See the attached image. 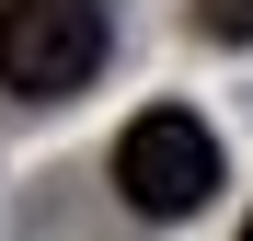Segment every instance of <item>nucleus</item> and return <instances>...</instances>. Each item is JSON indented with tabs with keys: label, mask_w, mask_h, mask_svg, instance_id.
I'll use <instances>...</instances> for the list:
<instances>
[{
	"label": "nucleus",
	"mask_w": 253,
	"mask_h": 241,
	"mask_svg": "<svg viewBox=\"0 0 253 241\" xmlns=\"http://www.w3.org/2000/svg\"><path fill=\"white\" fill-rule=\"evenodd\" d=\"M104 69V12L92 0H0V92L69 103Z\"/></svg>",
	"instance_id": "f257e3e1"
},
{
	"label": "nucleus",
	"mask_w": 253,
	"mask_h": 241,
	"mask_svg": "<svg viewBox=\"0 0 253 241\" xmlns=\"http://www.w3.org/2000/svg\"><path fill=\"white\" fill-rule=\"evenodd\" d=\"M115 184H126V207L138 218H184L207 207V184H219V127L184 103H150L138 127L115 138Z\"/></svg>",
	"instance_id": "f03ea898"
},
{
	"label": "nucleus",
	"mask_w": 253,
	"mask_h": 241,
	"mask_svg": "<svg viewBox=\"0 0 253 241\" xmlns=\"http://www.w3.org/2000/svg\"><path fill=\"white\" fill-rule=\"evenodd\" d=\"M196 23H207V34H230V46H253V0H196Z\"/></svg>",
	"instance_id": "7ed1b4c3"
},
{
	"label": "nucleus",
	"mask_w": 253,
	"mask_h": 241,
	"mask_svg": "<svg viewBox=\"0 0 253 241\" xmlns=\"http://www.w3.org/2000/svg\"><path fill=\"white\" fill-rule=\"evenodd\" d=\"M242 241H253V218H242Z\"/></svg>",
	"instance_id": "20e7f679"
}]
</instances>
